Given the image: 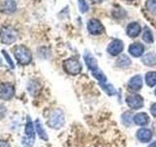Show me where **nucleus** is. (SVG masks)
Listing matches in <instances>:
<instances>
[{
    "mask_svg": "<svg viewBox=\"0 0 156 147\" xmlns=\"http://www.w3.org/2000/svg\"><path fill=\"white\" fill-rule=\"evenodd\" d=\"M14 56L21 65H28L32 60L31 52L24 45H18L14 49Z\"/></svg>",
    "mask_w": 156,
    "mask_h": 147,
    "instance_id": "f257e3e1",
    "label": "nucleus"
},
{
    "mask_svg": "<svg viewBox=\"0 0 156 147\" xmlns=\"http://www.w3.org/2000/svg\"><path fill=\"white\" fill-rule=\"evenodd\" d=\"M47 124L51 129L54 130L61 129L63 126V124H65V116H63L62 111L60 109L53 110L48 117Z\"/></svg>",
    "mask_w": 156,
    "mask_h": 147,
    "instance_id": "f03ea898",
    "label": "nucleus"
},
{
    "mask_svg": "<svg viewBox=\"0 0 156 147\" xmlns=\"http://www.w3.org/2000/svg\"><path fill=\"white\" fill-rule=\"evenodd\" d=\"M24 137H23L22 143L27 147H31L35 141V131H34V126L33 123L30 120V118L27 117V122L26 127H24Z\"/></svg>",
    "mask_w": 156,
    "mask_h": 147,
    "instance_id": "7ed1b4c3",
    "label": "nucleus"
},
{
    "mask_svg": "<svg viewBox=\"0 0 156 147\" xmlns=\"http://www.w3.org/2000/svg\"><path fill=\"white\" fill-rule=\"evenodd\" d=\"M18 32L14 28L6 26L0 29V39L4 44H12L17 40Z\"/></svg>",
    "mask_w": 156,
    "mask_h": 147,
    "instance_id": "20e7f679",
    "label": "nucleus"
},
{
    "mask_svg": "<svg viewBox=\"0 0 156 147\" xmlns=\"http://www.w3.org/2000/svg\"><path fill=\"white\" fill-rule=\"evenodd\" d=\"M63 70H65L67 74L72 76H76L78 74H80L82 71V66L79 63V61L76 60L74 58H69L67 60L63 61L62 63Z\"/></svg>",
    "mask_w": 156,
    "mask_h": 147,
    "instance_id": "39448f33",
    "label": "nucleus"
},
{
    "mask_svg": "<svg viewBox=\"0 0 156 147\" xmlns=\"http://www.w3.org/2000/svg\"><path fill=\"white\" fill-rule=\"evenodd\" d=\"M87 29L93 36H100L105 32V27L98 19H91L87 23Z\"/></svg>",
    "mask_w": 156,
    "mask_h": 147,
    "instance_id": "423d86ee",
    "label": "nucleus"
},
{
    "mask_svg": "<svg viewBox=\"0 0 156 147\" xmlns=\"http://www.w3.org/2000/svg\"><path fill=\"white\" fill-rule=\"evenodd\" d=\"M126 103L131 109L139 110L140 108H143V106H144V98L140 94L132 93V94L126 97Z\"/></svg>",
    "mask_w": 156,
    "mask_h": 147,
    "instance_id": "0eeeda50",
    "label": "nucleus"
},
{
    "mask_svg": "<svg viewBox=\"0 0 156 147\" xmlns=\"http://www.w3.org/2000/svg\"><path fill=\"white\" fill-rule=\"evenodd\" d=\"M15 94V87L12 83L4 82L0 85V98L2 100L8 101L12 99Z\"/></svg>",
    "mask_w": 156,
    "mask_h": 147,
    "instance_id": "6e6552de",
    "label": "nucleus"
},
{
    "mask_svg": "<svg viewBox=\"0 0 156 147\" xmlns=\"http://www.w3.org/2000/svg\"><path fill=\"white\" fill-rule=\"evenodd\" d=\"M124 49V43L120 39H113L109 42L108 46H107V52H108L111 56H118L122 53Z\"/></svg>",
    "mask_w": 156,
    "mask_h": 147,
    "instance_id": "1a4fd4ad",
    "label": "nucleus"
},
{
    "mask_svg": "<svg viewBox=\"0 0 156 147\" xmlns=\"http://www.w3.org/2000/svg\"><path fill=\"white\" fill-rule=\"evenodd\" d=\"M141 32V27L139 23L136 22H132L130 23L126 28V33L127 36L131 38H136L140 36V33Z\"/></svg>",
    "mask_w": 156,
    "mask_h": 147,
    "instance_id": "9d476101",
    "label": "nucleus"
},
{
    "mask_svg": "<svg viewBox=\"0 0 156 147\" xmlns=\"http://www.w3.org/2000/svg\"><path fill=\"white\" fill-rule=\"evenodd\" d=\"M143 77L140 75H136L130 78L128 81V87L132 91H139L143 88Z\"/></svg>",
    "mask_w": 156,
    "mask_h": 147,
    "instance_id": "9b49d317",
    "label": "nucleus"
},
{
    "mask_svg": "<svg viewBox=\"0 0 156 147\" xmlns=\"http://www.w3.org/2000/svg\"><path fill=\"white\" fill-rule=\"evenodd\" d=\"M136 138H138L140 142L143 143H148L150 142L151 138H152V132L148 129H144L141 127L138 131H136Z\"/></svg>",
    "mask_w": 156,
    "mask_h": 147,
    "instance_id": "f8f14e48",
    "label": "nucleus"
},
{
    "mask_svg": "<svg viewBox=\"0 0 156 147\" xmlns=\"http://www.w3.org/2000/svg\"><path fill=\"white\" fill-rule=\"evenodd\" d=\"M84 60H85V63H86L88 69H89L91 72H95L97 70H99V66H98L97 59L94 56H93L89 51L85 52V54H84Z\"/></svg>",
    "mask_w": 156,
    "mask_h": 147,
    "instance_id": "ddd939ff",
    "label": "nucleus"
},
{
    "mask_svg": "<svg viewBox=\"0 0 156 147\" xmlns=\"http://www.w3.org/2000/svg\"><path fill=\"white\" fill-rule=\"evenodd\" d=\"M128 50H129V53L133 57L139 58V57H141L144 55V46L143 45V44L139 43V42H135V43H132L131 45L129 46Z\"/></svg>",
    "mask_w": 156,
    "mask_h": 147,
    "instance_id": "4468645a",
    "label": "nucleus"
},
{
    "mask_svg": "<svg viewBox=\"0 0 156 147\" xmlns=\"http://www.w3.org/2000/svg\"><path fill=\"white\" fill-rule=\"evenodd\" d=\"M149 116L146 113H138L133 117V122L135 123V125L140 126H145L149 124Z\"/></svg>",
    "mask_w": 156,
    "mask_h": 147,
    "instance_id": "2eb2a0df",
    "label": "nucleus"
},
{
    "mask_svg": "<svg viewBox=\"0 0 156 147\" xmlns=\"http://www.w3.org/2000/svg\"><path fill=\"white\" fill-rule=\"evenodd\" d=\"M141 62L147 67H153L156 65V53L155 52H148L144 54L141 57Z\"/></svg>",
    "mask_w": 156,
    "mask_h": 147,
    "instance_id": "dca6fc26",
    "label": "nucleus"
},
{
    "mask_svg": "<svg viewBox=\"0 0 156 147\" xmlns=\"http://www.w3.org/2000/svg\"><path fill=\"white\" fill-rule=\"evenodd\" d=\"M131 64H132V61H131V59L125 55V54H121V55L118 57V59L116 60V65L117 67H119L121 69H126V68H128L131 66Z\"/></svg>",
    "mask_w": 156,
    "mask_h": 147,
    "instance_id": "f3484780",
    "label": "nucleus"
},
{
    "mask_svg": "<svg viewBox=\"0 0 156 147\" xmlns=\"http://www.w3.org/2000/svg\"><path fill=\"white\" fill-rule=\"evenodd\" d=\"M141 38L145 43H153L154 41V37H153V33L150 31V28L148 27H144V31H143V34H141Z\"/></svg>",
    "mask_w": 156,
    "mask_h": 147,
    "instance_id": "a211bd4d",
    "label": "nucleus"
},
{
    "mask_svg": "<svg viewBox=\"0 0 156 147\" xmlns=\"http://www.w3.org/2000/svg\"><path fill=\"white\" fill-rule=\"evenodd\" d=\"M145 82L149 87H153L156 85V72L155 71H151V72L146 73Z\"/></svg>",
    "mask_w": 156,
    "mask_h": 147,
    "instance_id": "6ab92c4d",
    "label": "nucleus"
},
{
    "mask_svg": "<svg viewBox=\"0 0 156 147\" xmlns=\"http://www.w3.org/2000/svg\"><path fill=\"white\" fill-rule=\"evenodd\" d=\"M35 129H36V131H37V134H38L39 137H40L41 139L45 140V141L48 140V135H47V134H46L45 130L43 129V126H42V125H41L40 121H39L38 119L35 121Z\"/></svg>",
    "mask_w": 156,
    "mask_h": 147,
    "instance_id": "aec40b11",
    "label": "nucleus"
},
{
    "mask_svg": "<svg viewBox=\"0 0 156 147\" xmlns=\"http://www.w3.org/2000/svg\"><path fill=\"white\" fill-rule=\"evenodd\" d=\"M16 10V3L13 0H8L3 4V12L6 14H12Z\"/></svg>",
    "mask_w": 156,
    "mask_h": 147,
    "instance_id": "412c9836",
    "label": "nucleus"
},
{
    "mask_svg": "<svg viewBox=\"0 0 156 147\" xmlns=\"http://www.w3.org/2000/svg\"><path fill=\"white\" fill-rule=\"evenodd\" d=\"M101 87L104 89L105 92H106L108 95H115L116 94V89L111 83H106V82H100Z\"/></svg>",
    "mask_w": 156,
    "mask_h": 147,
    "instance_id": "4be33fe9",
    "label": "nucleus"
},
{
    "mask_svg": "<svg viewBox=\"0 0 156 147\" xmlns=\"http://www.w3.org/2000/svg\"><path fill=\"white\" fill-rule=\"evenodd\" d=\"M146 10L153 16H156V0H147L145 2Z\"/></svg>",
    "mask_w": 156,
    "mask_h": 147,
    "instance_id": "5701e85b",
    "label": "nucleus"
},
{
    "mask_svg": "<svg viewBox=\"0 0 156 147\" xmlns=\"http://www.w3.org/2000/svg\"><path fill=\"white\" fill-rule=\"evenodd\" d=\"M92 75L95 78H97V80L99 81L100 82H106V77H105V74L100 70V69H99V70L95 71V72H92Z\"/></svg>",
    "mask_w": 156,
    "mask_h": 147,
    "instance_id": "b1692460",
    "label": "nucleus"
},
{
    "mask_svg": "<svg viewBox=\"0 0 156 147\" xmlns=\"http://www.w3.org/2000/svg\"><path fill=\"white\" fill-rule=\"evenodd\" d=\"M78 8L82 14H85L89 10V6H88L86 0H78Z\"/></svg>",
    "mask_w": 156,
    "mask_h": 147,
    "instance_id": "393cba45",
    "label": "nucleus"
},
{
    "mask_svg": "<svg viewBox=\"0 0 156 147\" xmlns=\"http://www.w3.org/2000/svg\"><path fill=\"white\" fill-rule=\"evenodd\" d=\"M2 54H3V56L5 57V59L7 60V63L10 65V67H11V69H14V63L12 62V60H11V58H10V56H9V54L5 51V50H2Z\"/></svg>",
    "mask_w": 156,
    "mask_h": 147,
    "instance_id": "a878e982",
    "label": "nucleus"
},
{
    "mask_svg": "<svg viewBox=\"0 0 156 147\" xmlns=\"http://www.w3.org/2000/svg\"><path fill=\"white\" fill-rule=\"evenodd\" d=\"M122 120L125 123L126 125H129L131 124V121H130V113H124L123 116H122Z\"/></svg>",
    "mask_w": 156,
    "mask_h": 147,
    "instance_id": "bb28decb",
    "label": "nucleus"
},
{
    "mask_svg": "<svg viewBox=\"0 0 156 147\" xmlns=\"http://www.w3.org/2000/svg\"><path fill=\"white\" fill-rule=\"evenodd\" d=\"M150 113H151V115L156 117V103H153L152 105H151L150 107Z\"/></svg>",
    "mask_w": 156,
    "mask_h": 147,
    "instance_id": "cd10ccee",
    "label": "nucleus"
},
{
    "mask_svg": "<svg viewBox=\"0 0 156 147\" xmlns=\"http://www.w3.org/2000/svg\"><path fill=\"white\" fill-rule=\"evenodd\" d=\"M5 113H6V109L3 105H0V119L5 116Z\"/></svg>",
    "mask_w": 156,
    "mask_h": 147,
    "instance_id": "c85d7f7f",
    "label": "nucleus"
},
{
    "mask_svg": "<svg viewBox=\"0 0 156 147\" xmlns=\"http://www.w3.org/2000/svg\"><path fill=\"white\" fill-rule=\"evenodd\" d=\"M0 147H9V143L7 141L0 140Z\"/></svg>",
    "mask_w": 156,
    "mask_h": 147,
    "instance_id": "c756f323",
    "label": "nucleus"
},
{
    "mask_svg": "<svg viewBox=\"0 0 156 147\" xmlns=\"http://www.w3.org/2000/svg\"><path fill=\"white\" fill-rule=\"evenodd\" d=\"M91 1L94 3V4H101V3L104 2V1H105V0H91Z\"/></svg>",
    "mask_w": 156,
    "mask_h": 147,
    "instance_id": "7c9ffc66",
    "label": "nucleus"
},
{
    "mask_svg": "<svg viewBox=\"0 0 156 147\" xmlns=\"http://www.w3.org/2000/svg\"><path fill=\"white\" fill-rule=\"evenodd\" d=\"M147 147H156V141H154V142H152L150 145H148Z\"/></svg>",
    "mask_w": 156,
    "mask_h": 147,
    "instance_id": "2f4dec72",
    "label": "nucleus"
},
{
    "mask_svg": "<svg viewBox=\"0 0 156 147\" xmlns=\"http://www.w3.org/2000/svg\"><path fill=\"white\" fill-rule=\"evenodd\" d=\"M154 93H155V96H156V88H155V91H154Z\"/></svg>",
    "mask_w": 156,
    "mask_h": 147,
    "instance_id": "473e14b6",
    "label": "nucleus"
},
{
    "mask_svg": "<svg viewBox=\"0 0 156 147\" xmlns=\"http://www.w3.org/2000/svg\"><path fill=\"white\" fill-rule=\"evenodd\" d=\"M128 1H132V0H128Z\"/></svg>",
    "mask_w": 156,
    "mask_h": 147,
    "instance_id": "72a5a7b5",
    "label": "nucleus"
}]
</instances>
